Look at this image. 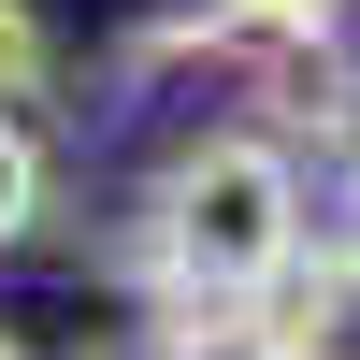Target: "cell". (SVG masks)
Returning a JSON list of instances; mask_svg holds the SVG:
<instances>
[{
  "label": "cell",
  "mask_w": 360,
  "mask_h": 360,
  "mask_svg": "<svg viewBox=\"0 0 360 360\" xmlns=\"http://www.w3.org/2000/svg\"><path fill=\"white\" fill-rule=\"evenodd\" d=\"M231 15H245V44H332L360 0H231Z\"/></svg>",
  "instance_id": "277c9868"
},
{
  "label": "cell",
  "mask_w": 360,
  "mask_h": 360,
  "mask_svg": "<svg viewBox=\"0 0 360 360\" xmlns=\"http://www.w3.org/2000/svg\"><path fill=\"white\" fill-rule=\"evenodd\" d=\"M144 274H159V317H173V360H245L274 332L288 274H303V173H288L274 130H202L159 159L144 188Z\"/></svg>",
  "instance_id": "6da1fadb"
},
{
  "label": "cell",
  "mask_w": 360,
  "mask_h": 360,
  "mask_svg": "<svg viewBox=\"0 0 360 360\" xmlns=\"http://www.w3.org/2000/svg\"><path fill=\"white\" fill-rule=\"evenodd\" d=\"M245 360H332V346H317V332H259Z\"/></svg>",
  "instance_id": "8992f818"
},
{
  "label": "cell",
  "mask_w": 360,
  "mask_h": 360,
  "mask_svg": "<svg viewBox=\"0 0 360 360\" xmlns=\"http://www.w3.org/2000/svg\"><path fill=\"white\" fill-rule=\"evenodd\" d=\"M29 217H44V130L0 101V245H29Z\"/></svg>",
  "instance_id": "7a4b0ae2"
},
{
  "label": "cell",
  "mask_w": 360,
  "mask_h": 360,
  "mask_svg": "<svg viewBox=\"0 0 360 360\" xmlns=\"http://www.w3.org/2000/svg\"><path fill=\"white\" fill-rule=\"evenodd\" d=\"M0 360H29V346H15V317H0Z\"/></svg>",
  "instance_id": "52a82bcc"
},
{
  "label": "cell",
  "mask_w": 360,
  "mask_h": 360,
  "mask_svg": "<svg viewBox=\"0 0 360 360\" xmlns=\"http://www.w3.org/2000/svg\"><path fill=\"white\" fill-rule=\"evenodd\" d=\"M44 72H58V29H44V0H0V101H44Z\"/></svg>",
  "instance_id": "3957f363"
},
{
  "label": "cell",
  "mask_w": 360,
  "mask_h": 360,
  "mask_svg": "<svg viewBox=\"0 0 360 360\" xmlns=\"http://www.w3.org/2000/svg\"><path fill=\"white\" fill-rule=\"evenodd\" d=\"M332 274L360 288V173H346V202H332Z\"/></svg>",
  "instance_id": "5b68a950"
}]
</instances>
